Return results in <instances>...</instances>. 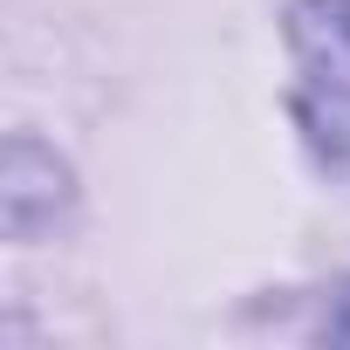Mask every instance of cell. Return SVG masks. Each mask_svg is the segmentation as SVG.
Wrapping results in <instances>:
<instances>
[{
    "mask_svg": "<svg viewBox=\"0 0 350 350\" xmlns=\"http://www.w3.org/2000/svg\"><path fill=\"white\" fill-rule=\"evenodd\" d=\"M288 49H295V117L316 158L350 179V0H295Z\"/></svg>",
    "mask_w": 350,
    "mask_h": 350,
    "instance_id": "obj_1",
    "label": "cell"
}]
</instances>
